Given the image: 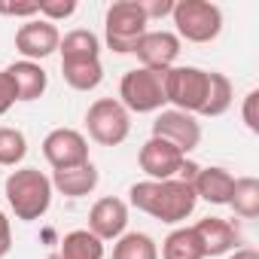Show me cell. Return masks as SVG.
I'll return each instance as SVG.
<instances>
[{
  "mask_svg": "<svg viewBox=\"0 0 259 259\" xmlns=\"http://www.w3.org/2000/svg\"><path fill=\"white\" fill-rule=\"evenodd\" d=\"M128 201L132 207H138L141 213L168 223V226H180L186 217H192L198 198L192 183L183 180H141L128 189Z\"/></svg>",
  "mask_w": 259,
  "mask_h": 259,
  "instance_id": "1",
  "label": "cell"
},
{
  "mask_svg": "<svg viewBox=\"0 0 259 259\" xmlns=\"http://www.w3.org/2000/svg\"><path fill=\"white\" fill-rule=\"evenodd\" d=\"M7 201L16 213V220L22 223H34L40 217H46V210L52 207V180L40 171V168H16L7 177Z\"/></svg>",
  "mask_w": 259,
  "mask_h": 259,
  "instance_id": "2",
  "label": "cell"
},
{
  "mask_svg": "<svg viewBox=\"0 0 259 259\" xmlns=\"http://www.w3.org/2000/svg\"><path fill=\"white\" fill-rule=\"evenodd\" d=\"M171 22L180 43H210L223 31V10L210 0H174Z\"/></svg>",
  "mask_w": 259,
  "mask_h": 259,
  "instance_id": "3",
  "label": "cell"
},
{
  "mask_svg": "<svg viewBox=\"0 0 259 259\" xmlns=\"http://www.w3.org/2000/svg\"><path fill=\"white\" fill-rule=\"evenodd\" d=\"M147 31H150V22L138 0H116V4H110L104 16V40L116 55L135 52V46L141 43Z\"/></svg>",
  "mask_w": 259,
  "mask_h": 259,
  "instance_id": "4",
  "label": "cell"
},
{
  "mask_svg": "<svg viewBox=\"0 0 259 259\" xmlns=\"http://www.w3.org/2000/svg\"><path fill=\"white\" fill-rule=\"evenodd\" d=\"M128 113H159L165 101V73L135 67L119 79V98H116Z\"/></svg>",
  "mask_w": 259,
  "mask_h": 259,
  "instance_id": "5",
  "label": "cell"
},
{
  "mask_svg": "<svg viewBox=\"0 0 259 259\" xmlns=\"http://www.w3.org/2000/svg\"><path fill=\"white\" fill-rule=\"evenodd\" d=\"M207 85H210V73L201 67L174 64L171 70H165V101L174 110L198 116L207 101Z\"/></svg>",
  "mask_w": 259,
  "mask_h": 259,
  "instance_id": "6",
  "label": "cell"
},
{
  "mask_svg": "<svg viewBox=\"0 0 259 259\" xmlns=\"http://www.w3.org/2000/svg\"><path fill=\"white\" fill-rule=\"evenodd\" d=\"M85 128L89 138L101 147H119L132 135V113L116 98H98L85 110Z\"/></svg>",
  "mask_w": 259,
  "mask_h": 259,
  "instance_id": "7",
  "label": "cell"
},
{
  "mask_svg": "<svg viewBox=\"0 0 259 259\" xmlns=\"http://www.w3.org/2000/svg\"><path fill=\"white\" fill-rule=\"evenodd\" d=\"M43 159L52 165V171L85 165V162H92L89 159V141L76 128H52L43 138Z\"/></svg>",
  "mask_w": 259,
  "mask_h": 259,
  "instance_id": "8",
  "label": "cell"
},
{
  "mask_svg": "<svg viewBox=\"0 0 259 259\" xmlns=\"http://www.w3.org/2000/svg\"><path fill=\"white\" fill-rule=\"evenodd\" d=\"M153 138L168 141L171 147H177L183 156H189L198 144H201V122L192 113L183 110H159L156 122H153Z\"/></svg>",
  "mask_w": 259,
  "mask_h": 259,
  "instance_id": "9",
  "label": "cell"
},
{
  "mask_svg": "<svg viewBox=\"0 0 259 259\" xmlns=\"http://www.w3.org/2000/svg\"><path fill=\"white\" fill-rule=\"evenodd\" d=\"M58 43H61V31L46 22V19H31L25 22L19 31H16V52L22 55V61H43L49 58L52 52H58Z\"/></svg>",
  "mask_w": 259,
  "mask_h": 259,
  "instance_id": "10",
  "label": "cell"
},
{
  "mask_svg": "<svg viewBox=\"0 0 259 259\" xmlns=\"http://www.w3.org/2000/svg\"><path fill=\"white\" fill-rule=\"evenodd\" d=\"M135 55H138L141 67L165 73L180 58V37L174 31H147L141 37V43L135 46Z\"/></svg>",
  "mask_w": 259,
  "mask_h": 259,
  "instance_id": "11",
  "label": "cell"
},
{
  "mask_svg": "<svg viewBox=\"0 0 259 259\" xmlns=\"http://www.w3.org/2000/svg\"><path fill=\"white\" fill-rule=\"evenodd\" d=\"M186 156L162 138H150L138 153V165L147 174V180H174Z\"/></svg>",
  "mask_w": 259,
  "mask_h": 259,
  "instance_id": "12",
  "label": "cell"
},
{
  "mask_svg": "<svg viewBox=\"0 0 259 259\" xmlns=\"http://www.w3.org/2000/svg\"><path fill=\"white\" fill-rule=\"evenodd\" d=\"M128 229V204L116 195H104L89 210V232L98 241H116Z\"/></svg>",
  "mask_w": 259,
  "mask_h": 259,
  "instance_id": "13",
  "label": "cell"
},
{
  "mask_svg": "<svg viewBox=\"0 0 259 259\" xmlns=\"http://www.w3.org/2000/svg\"><path fill=\"white\" fill-rule=\"evenodd\" d=\"M192 232L198 235V244L204 250V259L207 256H223V253H232L235 244H238V229L235 223L223 220V217H204L192 226Z\"/></svg>",
  "mask_w": 259,
  "mask_h": 259,
  "instance_id": "14",
  "label": "cell"
},
{
  "mask_svg": "<svg viewBox=\"0 0 259 259\" xmlns=\"http://www.w3.org/2000/svg\"><path fill=\"white\" fill-rule=\"evenodd\" d=\"M232 186H235V174L226 171V168H220V165L198 168V174H195V180H192L195 198H201V201H207V204H229Z\"/></svg>",
  "mask_w": 259,
  "mask_h": 259,
  "instance_id": "15",
  "label": "cell"
},
{
  "mask_svg": "<svg viewBox=\"0 0 259 259\" xmlns=\"http://www.w3.org/2000/svg\"><path fill=\"white\" fill-rule=\"evenodd\" d=\"M52 189L67 195V198H82V195H92L95 186H98V168L92 162L85 165H76V168H64V171H52Z\"/></svg>",
  "mask_w": 259,
  "mask_h": 259,
  "instance_id": "16",
  "label": "cell"
},
{
  "mask_svg": "<svg viewBox=\"0 0 259 259\" xmlns=\"http://www.w3.org/2000/svg\"><path fill=\"white\" fill-rule=\"evenodd\" d=\"M7 73L13 76L16 82V92H19V101H37L46 95L49 89V73L37 64V61H13L7 67Z\"/></svg>",
  "mask_w": 259,
  "mask_h": 259,
  "instance_id": "17",
  "label": "cell"
},
{
  "mask_svg": "<svg viewBox=\"0 0 259 259\" xmlns=\"http://www.w3.org/2000/svg\"><path fill=\"white\" fill-rule=\"evenodd\" d=\"M49 259H104V241H98L89 229H73L61 238Z\"/></svg>",
  "mask_w": 259,
  "mask_h": 259,
  "instance_id": "18",
  "label": "cell"
},
{
  "mask_svg": "<svg viewBox=\"0 0 259 259\" xmlns=\"http://www.w3.org/2000/svg\"><path fill=\"white\" fill-rule=\"evenodd\" d=\"M61 76L70 89L76 92H92L101 85L104 79V64L101 58H73V61H61Z\"/></svg>",
  "mask_w": 259,
  "mask_h": 259,
  "instance_id": "19",
  "label": "cell"
},
{
  "mask_svg": "<svg viewBox=\"0 0 259 259\" xmlns=\"http://www.w3.org/2000/svg\"><path fill=\"white\" fill-rule=\"evenodd\" d=\"M159 256L162 259H204V250H201L198 235L192 232V226H177L162 241V253Z\"/></svg>",
  "mask_w": 259,
  "mask_h": 259,
  "instance_id": "20",
  "label": "cell"
},
{
  "mask_svg": "<svg viewBox=\"0 0 259 259\" xmlns=\"http://www.w3.org/2000/svg\"><path fill=\"white\" fill-rule=\"evenodd\" d=\"M61 61H73V58H101V40L98 34H92L89 28H73L61 37L58 43Z\"/></svg>",
  "mask_w": 259,
  "mask_h": 259,
  "instance_id": "21",
  "label": "cell"
},
{
  "mask_svg": "<svg viewBox=\"0 0 259 259\" xmlns=\"http://www.w3.org/2000/svg\"><path fill=\"white\" fill-rule=\"evenodd\" d=\"M113 259H159V244L147 232H125L113 241Z\"/></svg>",
  "mask_w": 259,
  "mask_h": 259,
  "instance_id": "22",
  "label": "cell"
},
{
  "mask_svg": "<svg viewBox=\"0 0 259 259\" xmlns=\"http://www.w3.org/2000/svg\"><path fill=\"white\" fill-rule=\"evenodd\" d=\"M210 73V85H207V101H204V107H201V113L198 116H223L229 107H232V101H235V85H232V79L226 76V73H220V70H207Z\"/></svg>",
  "mask_w": 259,
  "mask_h": 259,
  "instance_id": "23",
  "label": "cell"
},
{
  "mask_svg": "<svg viewBox=\"0 0 259 259\" xmlns=\"http://www.w3.org/2000/svg\"><path fill=\"white\" fill-rule=\"evenodd\" d=\"M229 207L241 220H256L259 217V180L256 177H235Z\"/></svg>",
  "mask_w": 259,
  "mask_h": 259,
  "instance_id": "24",
  "label": "cell"
},
{
  "mask_svg": "<svg viewBox=\"0 0 259 259\" xmlns=\"http://www.w3.org/2000/svg\"><path fill=\"white\" fill-rule=\"evenodd\" d=\"M28 156V138L25 132L13 125H0V165L4 168H16L22 165Z\"/></svg>",
  "mask_w": 259,
  "mask_h": 259,
  "instance_id": "25",
  "label": "cell"
},
{
  "mask_svg": "<svg viewBox=\"0 0 259 259\" xmlns=\"http://www.w3.org/2000/svg\"><path fill=\"white\" fill-rule=\"evenodd\" d=\"M76 13V0H40V19L58 25Z\"/></svg>",
  "mask_w": 259,
  "mask_h": 259,
  "instance_id": "26",
  "label": "cell"
},
{
  "mask_svg": "<svg viewBox=\"0 0 259 259\" xmlns=\"http://www.w3.org/2000/svg\"><path fill=\"white\" fill-rule=\"evenodd\" d=\"M241 119H244V125L253 135H259V89L247 92V98L241 104Z\"/></svg>",
  "mask_w": 259,
  "mask_h": 259,
  "instance_id": "27",
  "label": "cell"
},
{
  "mask_svg": "<svg viewBox=\"0 0 259 259\" xmlns=\"http://www.w3.org/2000/svg\"><path fill=\"white\" fill-rule=\"evenodd\" d=\"M16 101H19L16 82H13V76L7 73V67H4V70H0V116H7Z\"/></svg>",
  "mask_w": 259,
  "mask_h": 259,
  "instance_id": "28",
  "label": "cell"
},
{
  "mask_svg": "<svg viewBox=\"0 0 259 259\" xmlns=\"http://www.w3.org/2000/svg\"><path fill=\"white\" fill-rule=\"evenodd\" d=\"M0 16H13V19H37L40 16V0H34V4H0Z\"/></svg>",
  "mask_w": 259,
  "mask_h": 259,
  "instance_id": "29",
  "label": "cell"
},
{
  "mask_svg": "<svg viewBox=\"0 0 259 259\" xmlns=\"http://www.w3.org/2000/svg\"><path fill=\"white\" fill-rule=\"evenodd\" d=\"M147 22H156V19H165L174 13V0H138Z\"/></svg>",
  "mask_w": 259,
  "mask_h": 259,
  "instance_id": "30",
  "label": "cell"
},
{
  "mask_svg": "<svg viewBox=\"0 0 259 259\" xmlns=\"http://www.w3.org/2000/svg\"><path fill=\"white\" fill-rule=\"evenodd\" d=\"M13 250V226H10V217L0 210V259H7Z\"/></svg>",
  "mask_w": 259,
  "mask_h": 259,
  "instance_id": "31",
  "label": "cell"
},
{
  "mask_svg": "<svg viewBox=\"0 0 259 259\" xmlns=\"http://www.w3.org/2000/svg\"><path fill=\"white\" fill-rule=\"evenodd\" d=\"M229 259H259V253H256L253 247H241V250H235Z\"/></svg>",
  "mask_w": 259,
  "mask_h": 259,
  "instance_id": "32",
  "label": "cell"
}]
</instances>
